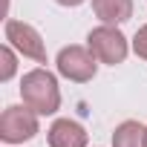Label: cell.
<instances>
[{"instance_id":"cell-2","label":"cell","mask_w":147,"mask_h":147,"mask_svg":"<svg viewBox=\"0 0 147 147\" xmlns=\"http://www.w3.org/2000/svg\"><path fill=\"white\" fill-rule=\"evenodd\" d=\"M87 43H90V49H92V55L101 61V63H121L124 58H127V40H124V35L115 29V26H98V29H92L90 32V38H87Z\"/></svg>"},{"instance_id":"cell-7","label":"cell","mask_w":147,"mask_h":147,"mask_svg":"<svg viewBox=\"0 0 147 147\" xmlns=\"http://www.w3.org/2000/svg\"><path fill=\"white\" fill-rule=\"evenodd\" d=\"M92 9L104 23H124L133 15V0H92Z\"/></svg>"},{"instance_id":"cell-1","label":"cell","mask_w":147,"mask_h":147,"mask_svg":"<svg viewBox=\"0 0 147 147\" xmlns=\"http://www.w3.org/2000/svg\"><path fill=\"white\" fill-rule=\"evenodd\" d=\"M20 95L23 104L32 107L38 115H52L61 104V92H58V81L52 72L46 69H32L20 81Z\"/></svg>"},{"instance_id":"cell-4","label":"cell","mask_w":147,"mask_h":147,"mask_svg":"<svg viewBox=\"0 0 147 147\" xmlns=\"http://www.w3.org/2000/svg\"><path fill=\"white\" fill-rule=\"evenodd\" d=\"M58 72L69 81H90L95 75V55L84 46H66L58 55Z\"/></svg>"},{"instance_id":"cell-11","label":"cell","mask_w":147,"mask_h":147,"mask_svg":"<svg viewBox=\"0 0 147 147\" xmlns=\"http://www.w3.org/2000/svg\"><path fill=\"white\" fill-rule=\"evenodd\" d=\"M61 6H78V3H84V0H58Z\"/></svg>"},{"instance_id":"cell-9","label":"cell","mask_w":147,"mask_h":147,"mask_svg":"<svg viewBox=\"0 0 147 147\" xmlns=\"http://www.w3.org/2000/svg\"><path fill=\"white\" fill-rule=\"evenodd\" d=\"M0 61H3V69H0V81H9L12 75H15V55H12V49L9 46H3L0 49Z\"/></svg>"},{"instance_id":"cell-5","label":"cell","mask_w":147,"mask_h":147,"mask_svg":"<svg viewBox=\"0 0 147 147\" xmlns=\"http://www.w3.org/2000/svg\"><path fill=\"white\" fill-rule=\"evenodd\" d=\"M6 40H9L15 49H20L23 55L35 58L38 63H46L43 40H40V35H38L29 23H23V20H9V23H6Z\"/></svg>"},{"instance_id":"cell-10","label":"cell","mask_w":147,"mask_h":147,"mask_svg":"<svg viewBox=\"0 0 147 147\" xmlns=\"http://www.w3.org/2000/svg\"><path fill=\"white\" fill-rule=\"evenodd\" d=\"M133 49H136V55H138V58H147V26H141V29L136 32Z\"/></svg>"},{"instance_id":"cell-3","label":"cell","mask_w":147,"mask_h":147,"mask_svg":"<svg viewBox=\"0 0 147 147\" xmlns=\"http://www.w3.org/2000/svg\"><path fill=\"white\" fill-rule=\"evenodd\" d=\"M38 133V113L32 107H6L0 118V138L9 144H20Z\"/></svg>"},{"instance_id":"cell-8","label":"cell","mask_w":147,"mask_h":147,"mask_svg":"<svg viewBox=\"0 0 147 147\" xmlns=\"http://www.w3.org/2000/svg\"><path fill=\"white\" fill-rule=\"evenodd\" d=\"M113 147H147V127L138 121H124L113 133Z\"/></svg>"},{"instance_id":"cell-6","label":"cell","mask_w":147,"mask_h":147,"mask_svg":"<svg viewBox=\"0 0 147 147\" xmlns=\"http://www.w3.org/2000/svg\"><path fill=\"white\" fill-rule=\"evenodd\" d=\"M49 147H87V130L78 121L58 118L49 127Z\"/></svg>"}]
</instances>
